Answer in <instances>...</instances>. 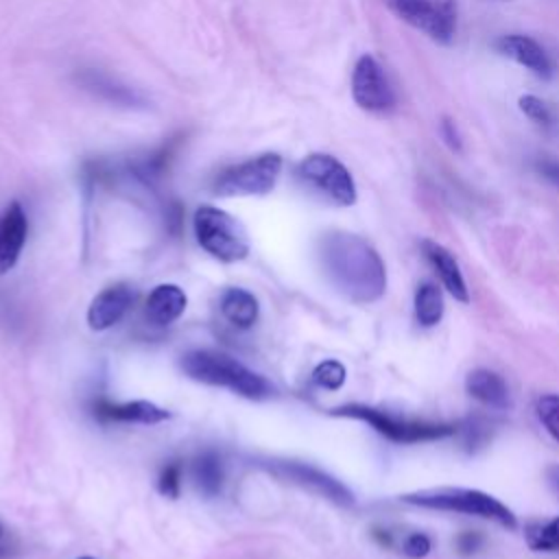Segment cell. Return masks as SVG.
Instances as JSON below:
<instances>
[{"instance_id":"obj_1","label":"cell","mask_w":559,"mask_h":559,"mask_svg":"<svg viewBox=\"0 0 559 559\" xmlns=\"http://www.w3.org/2000/svg\"><path fill=\"white\" fill-rule=\"evenodd\" d=\"M319 262L330 284L354 304H373L386 290L384 262L358 234L343 229L321 234Z\"/></svg>"},{"instance_id":"obj_2","label":"cell","mask_w":559,"mask_h":559,"mask_svg":"<svg viewBox=\"0 0 559 559\" xmlns=\"http://www.w3.org/2000/svg\"><path fill=\"white\" fill-rule=\"evenodd\" d=\"M179 367L194 382L223 386L247 400H269L275 395V386L262 373L225 352L192 349L181 356Z\"/></svg>"},{"instance_id":"obj_3","label":"cell","mask_w":559,"mask_h":559,"mask_svg":"<svg viewBox=\"0 0 559 559\" xmlns=\"http://www.w3.org/2000/svg\"><path fill=\"white\" fill-rule=\"evenodd\" d=\"M406 504L424 507V509H437V511H456L465 515H476L485 520H493L500 526L515 528L518 520L513 511L502 504L491 493H485L480 489H465V487H437V489H421L411 491L400 498Z\"/></svg>"},{"instance_id":"obj_4","label":"cell","mask_w":559,"mask_h":559,"mask_svg":"<svg viewBox=\"0 0 559 559\" xmlns=\"http://www.w3.org/2000/svg\"><path fill=\"white\" fill-rule=\"evenodd\" d=\"M336 417H352L369 424L376 432L386 437L395 443H419V441H435L456 432L454 424L443 421H426V419H411L402 415H393L389 411L365 406V404H345L330 411Z\"/></svg>"},{"instance_id":"obj_5","label":"cell","mask_w":559,"mask_h":559,"mask_svg":"<svg viewBox=\"0 0 559 559\" xmlns=\"http://www.w3.org/2000/svg\"><path fill=\"white\" fill-rule=\"evenodd\" d=\"M194 234L201 249L221 262H238L249 255V236L238 218L214 205L194 212Z\"/></svg>"},{"instance_id":"obj_6","label":"cell","mask_w":559,"mask_h":559,"mask_svg":"<svg viewBox=\"0 0 559 559\" xmlns=\"http://www.w3.org/2000/svg\"><path fill=\"white\" fill-rule=\"evenodd\" d=\"M295 175L308 190L334 205L349 207L358 199L352 173L334 155L310 153L299 162Z\"/></svg>"},{"instance_id":"obj_7","label":"cell","mask_w":559,"mask_h":559,"mask_svg":"<svg viewBox=\"0 0 559 559\" xmlns=\"http://www.w3.org/2000/svg\"><path fill=\"white\" fill-rule=\"evenodd\" d=\"M280 173L282 157L277 153H262L221 170L212 190L218 197H260L275 188Z\"/></svg>"},{"instance_id":"obj_8","label":"cell","mask_w":559,"mask_h":559,"mask_svg":"<svg viewBox=\"0 0 559 559\" xmlns=\"http://www.w3.org/2000/svg\"><path fill=\"white\" fill-rule=\"evenodd\" d=\"M395 17L417 28L437 44H450L456 35L459 9L454 0H384Z\"/></svg>"},{"instance_id":"obj_9","label":"cell","mask_w":559,"mask_h":559,"mask_svg":"<svg viewBox=\"0 0 559 559\" xmlns=\"http://www.w3.org/2000/svg\"><path fill=\"white\" fill-rule=\"evenodd\" d=\"M354 103L371 114H386L395 107V92L373 55L358 57L352 70Z\"/></svg>"},{"instance_id":"obj_10","label":"cell","mask_w":559,"mask_h":559,"mask_svg":"<svg viewBox=\"0 0 559 559\" xmlns=\"http://www.w3.org/2000/svg\"><path fill=\"white\" fill-rule=\"evenodd\" d=\"M271 469L280 478H284V480H288L297 487H304V489H308V491H312V493H317V496H321V498H325L334 504H341V507H352L354 504V493L338 478L330 476L328 472H323L314 465L299 463V461H275L271 465Z\"/></svg>"},{"instance_id":"obj_11","label":"cell","mask_w":559,"mask_h":559,"mask_svg":"<svg viewBox=\"0 0 559 559\" xmlns=\"http://www.w3.org/2000/svg\"><path fill=\"white\" fill-rule=\"evenodd\" d=\"M493 46L502 57L526 68L537 79H542V81L552 79L555 63L548 57L546 48L537 39H533L528 35H520V33H509V35H500L493 41Z\"/></svg>"},{"instance_id":"obj_12","label":"cell","mask_w":559,"mask_h":559,"mask_svg":"<svg viewBox=\"0 0 559 559\" xmlns=\"http://www.w3.org/2000/svg\"><path fill=\"white\" fill-rule=\"evenodd\" d=\"M28 236V218L17 201H11L0 212V275L9 273L24 249Z\"/></svg>"},{"instance_id":"obj_13","label":"cell","mask_w":559,"mask_h":559,"mask_svg":"<svg viewBox=\"0 0 559 559\" xmlns=\"http://www.w3.org/2000/svg\"><path fill=\"white\" fill-rule=\"evenodd\" d=\"M135 299V290L129 284H114L103 288L87 308V325L92 330H107L116 325Z\"/></svg>"},{"instance_id":"obj_14","label":"cell","mask_w":559,"mask_h":559,"mask_svg":"<svg viewBox=\"0 0 559 559\" xmlns=\"http://www.w3.org/2000/svg\"><path fill=\"white\" fill-rule=\"evenodd\" d=\"M421 253L424 258L430 262V266L435 269L437 277L441 280L443 288L461 304H467L469 301V290H467V284H465V277L461 273V266L456 262V258L439 242L435 240H421Z\"/></svg>"},{"instance_id":"obj_15","label":"cell","mask_w":559,"mask_h":559,"mask_svg":"<svg viewBox=\"0 0 559 559\" xmlns=\"http://www.w3.org/2000/svg\"><path fill=\"white\" fill-rule=\"evenodd\" d=\"M96 417L103 421H127V424H159L170 417V413L148 400H133L122 404L98 402L94 406Z\"/></svg>"},{"instance_id":"obj_16","label":"cell","mask_w":559,"mask_h":559,"mask_svg":"<svg viewBox=\"0 0 559 559\" xmlns=\"http://www.w3.org/2000/svg\"><path fill=\"white\" fill-rule=\"evenodd\" d=\"M465 391L469 393V397H474L483 406H489V408L511 406V395H509L507 382L502 380L500 373H496L491 369L469 371L465 378Z\"/></svg>"},{"instance_id":"obj_17","label":"cell","mask_w":559,"mask_h":559,"mask_svg":"<svg viewBox=\"0 0 559 559\" xmlns=\"http://www.w3.org/2000/svg\"><path fill=\"white\" fill-rule=\"evenodd\" d=\"M188 306L183 288L177 284H159L146 297V317L155 325H168L177 321Z\"/></svg>"},{"instance_id":"obj_18","label":"cell","mask_w":559,"mask_h":559,"mask_svg":"<svg viewBox=\"0 0 559 559\" xmlns=\"http://www.w3.org/2000/svg\"><path fill=\"white\" fill-rule=\"evenodd\" d=\"M221 312L231 325L247 330L258 321L260 306L253 293L234 286L221 295Z\"/></svg>"},{"instance_id":"obj_19","label":"cell","mask_w":559,"mask_h":559,"mask_svg":"<svg viewBox=\"0 0 559 559\" xmlns=\"http://www.w3.org/2000/svg\"><path fill=\"white\" fill-rule=\"evenodd\" d=\"M443 317V295L432 282H424L415 290V319L421 328H432Z\"/></svg>"},{"instance_id":"obj_20","label":"cell","mask_w":559,"mask_h":559,"mask_svg":"<svg viewBox=\"0 0 559 559\" xmlns=\"http://www.w3.org/2000/svg\"><path fill=\"white\" fill-rule=\"evenodd\" d=\"M192 476L201 493L205 496H216L223 487V465L216 452L205 450L201 452L194 463H192Z\"/></svg>"},{"instance_id":"obj_21","label":"cell","mask_w":559,"mask_h":559,"mask_svg":"<svg viewBox=\"0 0 559 559\" xmlns=\"http://www.w3.org/2000/svg\"><path fill=\"white\" fill-rule=\"evenodd\" d=\"M526 544L533 550H559V515L526 528Z\"/></svg>"},{"instance_id":"obj_22","label":"cell","mask_w":559,"mask_h":559,"mask_svg":"<svg viewBox=\"0 0 559 559\" xmlns=\"http://www.w3.org/2000/svg\"><path fill=\"white\" fill-rule=\"evenodd\" d=\"M535 413L542 421V426L548 430V435L559 441V393H546L537 397Z\"/></svg>"},{"instance_id":"obj_23","label":"cell","mask_w":559,"mask_h":559,"mask_svg":"<svg viewBox=\"0 0 559 559\" xmlns=\"http://www.w3.org/2000/svg\"><path fill=\"white\" fill-rule=\"evenodd\" d=\"M345 376H347L345 367H343L338 360H332V358L319 362V365L314 367V371H312L314 384L321 386V389H328V391L341 389V386L345 384Z\"/></svg>"},{"instance_id":"obj_24","label":"cell","mask_w":559,"mask_h":559,"mask_svg":"<svg viewBox=\"0 0 559 559\" xmlns=\"http://www.w3.org/2000/svg\"><path fill=\"white\" fill-rule=\"evenodd\" d=\"M518 109L537 127H550L552 124V111L550 107L535 94H522L518 98Z\"/></svg>"},{"instance_id":"obj_25","label":"cell","mask_w":559,"mask_h":559,"mask_svg":"<svg viewBox=\"0 0 559 559\" xmlns=\"http://www.w3.org/2000/svg\"><path fill=\"white\" fill-rule=\"evenodd\" d=\"M157 489L162 496L166 498H179V491H181V465L179 463H168L159 478H157Z\"/></svg>"},{"instance_id":"obj_26","label":"cell","mask_w":559,"mask_h":559,"mask_svg":"<svg viewBox=\"0 0 559 559\" xmlns=\"http://www.w3.org/2000/svg\"><path fill=\"white\" fill-rule=\"evenodd\" d=\"M432 548V542L428 535L424 533H408L402 542V552L411 559H419V557H426Z\"/></svg>"},{"instance_id":"obj_27","label":"cell","mask_w":559,"mask_h":559,"mask_svg":"<svg viewBox=\"0 0 559 559\" xmlns=\"http://www.w3.org/2000/svg\"><path fill=\"white\" fill-rule=\"evenodd\" d=\"M439 131H441V138L445 140V144H448L452 151H461V148H463L461 131H459L456 122H454L450 116H443V118H441V122H439Z\"/></svg>"},{"instance_id":"obj_28","label":"cell","mask_w":559,"mask_h":559,"mask_svg":"<svg viewBox=\"0 0 559 559\" xmlns=\"http://www.w3.org/2000/svg\"><path fill=\"white\" fill-rule=\"evenodd\" d=\"M537 173L548 179L550 183L559 186V162L557 159H544V162H537Z\"/></svg>"},{"instance_id":"obj_29","label":"cell","mask_w":559,"mask_h":559,"mask_svg":"<svg viewBox=\"0 0 559 559\" xmlns=\"http://www.w3.org/2000/svg\"><path fill=\"white\" fill-rule=\"evenodd\" d=\"M474 539H478V537H476V535H469V533L463 535V537H461V550H474V548H476V542H474Z\"/></svg>"},{"instance_id":"obj_30","label":"cell","mask_w":559,"mask_h":559,"mask_svg":"<svg viewBox=\"0 0 559 559\" xmlns=\"http://www.w3.org/2000/svg\"><path fill=\"white\" fill-rule=\"evenodd\" d=\"M552 478H555V485H557V489H559V465L552 469Z\"/></svg>"},{"instance_id":"obj_31","label":"cell","mask_w":559,"mask_h":559,"mask_svg":"<svg viewBox=\"0 0 559 559\" xmlns=\"http://www.w3.org/2000/svg\"><path fill=\"white\" fill-rule=\"evenodd\" d=\"M0 557H7V548H0Z\"/></svg>"},{"instance_id":"obj_32","label":"cell","mask_w":559,"mask_h":559,"mask_svg":"<svg viewBox=\"0 0 559 559\" xmlns=\"http://www.w3.org/2000/svg\"><path fill=\"white\" fill-rule=\"evenodd\" d=\"M81 559H94V557H81Z\"/></svg>"},{"instance_id":"obj_33","label":"cell","mask_w":559,"mask_h":559,"mask_svg":"<svg viewBox=\"0 0 559 559\" xmlns=\"http://www.w3.org/2000/svg\"><path fill=\"white\" fill-rule=\"evenodd\" d=\"M496 2H509V0H496Z\"/></svg>"},{"instance_id":"obj_34","label":"cell","mask_w":559,"mask_h":559,"mask_svg":"<svg viewBox=\"0 0 559 559\" xmlns=\"http://www.w3.org/2000/svg\"><path fill=\"white\" fill-rule=\"evenodd\" d=\"M0 537H2V526H0Z\"/></svg>"}]
</instances>
